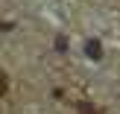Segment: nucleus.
<instances>
[{
    "mask_svg": "<svg viewBox=\"0 0 120 114\" xmlns=\"http://www.w3.org/2000/svg\"><path fill=\"white\" fill-rule=\"evenodd\" d=\"M79 111H82V114H97V111H94V108H91L88 103H85V105H79Z\"/></svg>",
    "mask_w": 120,
    "mask_h": 114,
    "instance_id": "obj_3",
    "label": "nucleus"
},
{
    "mask_svg": "<svg viewBox=\"0 0 120 114\" xmlns=\"http://www.w3.org/2000/svg\"><path fill=\"white\" fill-rule=\"evenodd\" d=\"M88 50H91V56H94V59L100 56V44H97V41H91V44H88Z\"/></svg>",
    "mask_w": 120,
    "mask_h": 114,
    "instance_id": "obj_2",
    "label": "nucleus"
},
{
    "mask_svg": "<svg viewBox=\"0 0 120 114\" xmlns=\"http://www.w3.org/2000/svg\"><path fill=\"white\" fill-rule=\"evenodd\" d=\"M6 91H9V79H6V73L0 70V97H3Z\"/></svg>",
    "mask_w": 120,
    "mask_h": 114,
    "instance_id": "obj_1",
    "label": "nucleus"
}]
</instances>
